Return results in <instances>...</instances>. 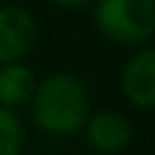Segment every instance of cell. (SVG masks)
I'll list each match as a JSON object with an SVG mask.
<instances>
[{
    "label": "cell",
    "instance_id": "4",
    "mask_svg": "<svg viewBox=\"0 0 155 155\" xmlns=\"http://www.w3.org/2000/svg\"><path fill=\"white\" fill-rule=\"evenodd\" d=\"M121 90L131 104L140 109L155 107V46L143 48L128 58L121 70Z\"/></svg>",
    "mask_w": 155,
    "mask_h": 155
},
{
    "label": "cell",
    "instance_id": "2",
    "mask_svg": "<svg viewBox=\"0 0 155 155\" xmlns=\"http://www.w3.org/2000/svg\"><path fill=\"white\" fill-rule=\"evenodd\" d=\"M99 31L121 46H136L155 31L153 0H102L94 12Z\"/></svg>",
    "mask_w": 155,
    "mask_h": 155
},
{
    "label": "cell",
    "instance_id": "5",
    "mask_svg": "<svg viewBox=\"0 0 155 155\" xmlns=\"http://www.w3.org/2000/svg\"><path fill=\"white\" fill-rule=\"evenodd\" d=\"M131 140V124L124 114L107 109L87 121V143L99 153H119Z\"/></svg>",
    "mask_w": 155,
    "mask_h": 155
},
{
    "label": "cell",
    "instance_id": "1",
    "mask_svg": "<svg viewBox=\"0 0 155 155\" xmlns=\"http://www.w3.org/2000/svg\"><path fill=\"white\" fill-rule=\"evenodd\" d=\"M31 116L36 126L46 133H56V136L75 133L87 116L85 85L68 73H56L46 78L34 90Z\"/></svg>",
    "mask_w": 155,
    "mask_h": 155
},
{
    "label": "cell",
    "instance_id": "6",
    "mask_svg": "<svg viewBox=\"0 0 155 155\" xmlns=\"http://www.w3.org/2000/svg\"><path fill=\"white\" fill-rule=\"evenodd\" d=\"M34 97V75L27 65L12 63L0 68V107L15 109Z\"/></svg>",
    "mask_w": 155,
    "mask_h": 155
},
{
    "label": "cell",
    "instance_id": "7",
    "mask_svg": "<svg viewBox=\"0 0 155 155\" xmlns=\"http://www.w3.org/2000/svg\"><path fill=\"white\" fill-rule=\"evenodd\" d=\"M24 143L22 121L12 109L0 107V155H19Z\"/></svg>",
    "mask_w": 155,
    "mask_h": 155
},
{
    "label": "cell",
    "instance_id": "3",
    "mask_svg": "<svg viewBox=\"0 0 155 155\" xmlns=\"http://www.w3.org/2000/svg\"><path fill=\"white\" fill-rule=\"evenodd\" d=\"M36 39L34 17L17 5L0 7V65L19 63Z\"/></svg>",
    "mask_w": 155,
    "mask_h": 155
}]
</instances>
